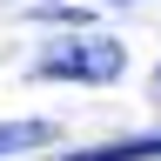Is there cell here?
Listing matches in <instances>:
<instances>
[{
    "mask_svg": "<svg viewBox=\"0 0 161 161\" xmlns=\"http://www.w3.org/2000/svg\"><path fill=\"white\" fill-rule=\"evenodd\" d=\"M67 161H161V134H134V141H101L87 154H67Z\"/></svg>",
    "mask_w": 161,
    "mask_h": 161,
    "instance_id": "cell-2",
    "label": "cell"
},
{
    "mask_svg": "<svg viewBox=\"0 0 161 161\" xmlns=\"http://www.w3.org/2000/svg\"><path fill=\"white\" fill-rule=\"evenodd\" d=\"M154 94H161V67H154Z\"/></svg>",
    "mask_w": 161,
    "mask_h": 161,
    "instance_id": "cell-4",
    "label": "cell"
},
{
    "mask_svg": "<svg viewBox=\"0 0 161 161\" xmlns=\"http://www.w3.org/2000/svg\"><path fill=\"white\" fill-rule=\"evenodd\" d=\"M54 128L47 121H0V154H34V148H47Z\"/></svg>",
    "mask_w": 161,
    "mask_h": 161,
    "instance_id": "cell-3",
    "label": "cell"
},
{
    "mask_svg": "<svg viewBox=\"0 0 161 161\" xmlns=\"http://www.w3.org/2000/svg\"><path fill=\"white\" fill-rule=\"evenodd\" d=\"M121 40L108 34H74V40H54L47 54L34 60V74L40 80H87V87H101V80H114L121 74Z\"/></svg>",
    "mask_w": 161,
    "mask_h": 161,
    "instance_id": "cell-1",
    "label": "cell"
}]
</instances>
